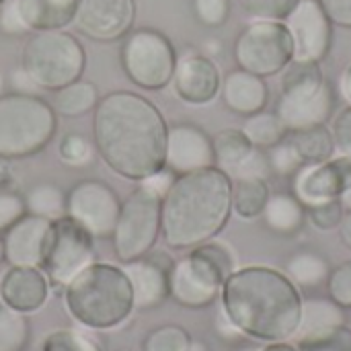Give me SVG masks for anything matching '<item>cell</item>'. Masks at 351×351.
<instances>
[{
  "instance_id": "1",
  "label": "cell",
  "mask_w": 351,
  "mask_h": 351,
  "mask_svg": "<svg viewBox=\"0 0 351 351\" xmlns=\"http://www.w3.org/2000/svg\"><path fill=\"white\" fill-rule=\"evenodd\" d=\"M93 111L95 146L111 171L130 181L165 171L169 125L150 99L115 90L99 99Z\"/></svg>"
},
{
  "instance_id": "2",
  "label": "cell",
  "mask_w": 351,
  "mask_h": 351,
  "mask_svg": "<svg viewBox=\"0 0 351 351\" xmlns=\"http://www.w3.org/2000/svg\"><path fill=\"white\" fill-rule=\"evenodd\" d=\"M222 313L247 337L290 341L300 325L302 294L282 271L265 265L237 269L222 286Z\"/></svg>"
},
{
  "instance_id": "3",
  "label": "cell",
  "mask_w": 351,
  "mask_h": 351,
  "mask_svg": "<svg viewBox=\"0 0 351 351\" xmlns=\"http://www.w3.org/2000/svg\"><path fill=\"white\" fill-rule=\"evenodd\" d=\"M232 214V179L218 167L177 175L162 197L160 234L169 249L191 251L216 239Z\"/></svg>"
},
{
  "instance_id": "4",
  "label": "cell",
  "mask_w": 351,
  "mask_h": 351,
  "mask_svg": "<svg viewBox=\"0 0 351 351\" xmlns=\"http://www.w3.org/2000/svg\"><path fill=\"white\" fill-rule=\"evenodd\" d=\"M66 308L82 327L107 331L136 311L128 274L119 265L90 263L66 286Z\"/></svg>"
},
{
  "instance_id": "5",
  "label": "cell",
  "mask_w": 351,
  "mask_h": 351,
  "mask_svg": "<svg viewBox=\"0 0 351 351\" xmlns=\"http://www.w3.org/2000/svg\"><path fill=\"white\" fill-rule=\"evenodd\" d=\"M237 271V259L228 245L212 239L175 261L171 269V298L185 308L214 304L224 282Z\"/></svg>"
},
{
  "instance_id": "6",
  "label": "cell",
  "mask_w": 351,
  "mask_h": 351,
  "mask_svg": "<svg viewBox=\"0 0 351 351\" xmlns=\"http://www.w3.org/2000/svg\"><path fill=\"white\" fill-rule=\"evenodd\" d=\"M335 111V90L317 62L292 60L284 68L278 117L290 132L325 125Z\"/></svg>"
},
{
  "instance_id": "7",
  "label": "cell",
  "mask_w": 351,
  "mask_h": 351,
  "mask_svg": "<svg viewBox=\"0 0 351 351\" xmlns=\"http://www.w3.org/2000/svg\"><path fill=\"white\" fill-rule=\"evenodd\" d=\"M86 68L84 45L72 33L35 31L23 45L21 70L33 86L58 90L82 78Z\"/></svg>"
},
{
  "instance_id": "8",
  "label": "cell",
  "mask_w": 351,
  "mask_h": 351,
  "mask_svg": "<svg viewBox=\"0 0 351 351\" xmlns=\"http://www.w3.org/2000/svg\"><path fill=\"white\" fill-rule=\"evenodd\" d=\"M58 130L53 107L29 93L0 97V158H27L41 152Z\"/></svg>"
},
{
  "instance_id": "9",
  "label": "cell",
  "mask_w": 351,
  "mask_h": 351,
  "mask_svg": "<svg viewBox=\"0 0 351 351\" xmlns=\"http://www.w3.org/2000/svg\"><path fill=\"white\" fill-rule=\"evenodd\" d=\"M162 193L154 189L150 183L142 181L125 202H121L119 218L113 232L115 257L121 263H130L146 257L158 237H160V208Z\"/></svg>"
},
{
  "instance_id": "10",
  "label": "cell",
  "mask_w": 351,
  "mask_h": 351,
  "mask_svg": "<svg viewBox=\"0 0 351 351\" xmlns=\"http://www.w3.org/2000/svg\"><path fill=\"white\" fill-rule=\"evenodd\" d=\"M119 58L125 76L144 90L169 86L177 66V51L171 39L150 27L132 29L123 37Z\"/></svg>"
},
{
  "instance_id": "11",
  "label": "cell",
  "mask_w": 351,
  "mask_h": 351,
  "mask_svg": "<svg viewBox=\"0 0 351 351\" xmlns=\"http://www.w3.org/2000/svg\"><path fill=\"white\" fill-rule=\"evenodd\" d=\"M234 60L241 70L261 78L284 72L294 60V41L284 21L257 19L234 41Z\"/></svg>"
},
{
  "instance_id": "12",
  "label": "cell",
  "mask_w": 351,
  "mask_h": 351,
  "mask_svg": "<svg viewBox=\"0 0 351 351\" xmlns=\"http://www.w3.org/2000/svg\"><path fill=\"white\" fill-rule=\"evenodd\" d=\"M95 259V237L68 214L51 220L41 271L56 286H68Z\"/></svg>"
},
{
  "instance_id": "13",
  "label": "cell",
  "mask_w": 351,
  "mask_h": 351,
  "mask_svg": "<svg viewBox=\"0 0 351 351\" xmlns=\"http://www.w3.org/2000/svg\"><path fill=\"white\" fill-rule=\"evenodd\" d=\"M119 210V195L107 183L97 179L76 183L66 197V214L95 239L113 237Z\"/></svg>"
},
{
  "instance_id": "14",
  "label": "cell",
  "mask_w": 351,
  "mask_h": 351,
  "mask_svg": "<svg viewBox=\"0 0 351 351\" xmlns=\"http://www.w3.org/2000/svg\"><path fill=\"white\" fill-rule=\"evenodd\" d=\"M292 41L294 60L321 64L333 43V23L321 0H300L284 19Z\"/></svg>"
},
{
  "instance_id": "15",
  "label": "cell",
  "mask_w": 351,
  "mask_h": 351,
  "mask_svg": "<svg viewBox=\"0 0 351 351\" xmlns=\"http://www.w3.org/2000/svg\"><path fill=\"white\" fill-rule=\"evenodd\" d=\"M136 21V0H78L74 25L84 37L111 43L123 39Z\"/></svg>"
},
{
  "instance_id": "16",
  "label": "cell",
  "mask_w": 351,
  "mask_h": 351,
  "mask_svg": "<svg viewBox=\"0 0 351 351\" xmlns=\"http://www.w3.org/2000/svg\"><path fill=\"white\" fill-rule=\"evenodd\" d=\"M175 261L165 253H148L142 259L123 263L134 292V306L150 311L160 306L171 296V269Z\"/></svg>"
},
{
  "instance_id": "17",
  "label": "cell",
  "mask_w": 351,
  "mask_h": 351,
  "mask_svg": "<svg viewBox=\"0 0 351 351\" xmlns=\"http://www.w3.org/2000/svg\"><path fill=\"white\" fill-rule=\"evenodd\" d=\"M350 177V156H333L331 160H325V162L304 165L296 173L294 191H296V197L302 202V206L311 208L329 199H339Z\"/></svg>"
},
{
  "instance_id": "18",
  "label": "cell",
  "mask_w": 351,
  "mask_h": 351,
  "mask_svg": "<svg viewBox=\"0 0 351 351\" xmlns=\"http://www.w3.org/2000/svg\"><path fill=\"white\" fill-rule=\"evenodd\" d=\"M216 167L212 138L197 125L177 123L167 134V162L173 175H187L193 171Z\"/></svg>"
},
{
  "instance_id": "19",
  "label": "cell",
  "mask_w": 351,
  "mask_h": 351,
  "mask_svg": "<svg viewBox=\"0 0 351 351\" xmlns=\"http://www.w3.org/2000/svg\"><path fill=\"white\" fill-rule=\"evenodd\" d=\"M173 88L177 97L189 105H208L220 95L222 78L220 70L210 56L185 53L177 58Z\"/></svg>"
},
{
  "instance_id": "20",
  "label": "cell",
  "mask_w": 351,
  "mask_h": 351,
  "mask_svg": "<svg viewBox=\"0 0 351 351\" xmlns=\"http://www.w3.org/2000/svg\"><path fill=\"white\" fill-rule=\"evenodd\" d=\"M51 220L25 214L4 232V261L12 267H39L43 263Z\"/></svg>"
},
{
  "instance_id": "21",
  "label": "cell",
  "mask_w": 351,
  "mask_h": 351,
  "mask_svg": "<svg viewBox=\"0 0 351 351\" xmlns=\"http://www.w3.org/2000/svg\"><path fill=\"white\" fill-rule=\"evenodd\" d=\"M49 292V280L39 267H12L0 282V296L4 306L23 315L39 311Z\"/></svg>"
},
{
  "instance_id": "22",
  "label": "cell",
  "mask_w": 351,
  "mask_h": 351,
  "mask_svg": "<svg viewBox=\"0 0 351 351\" xmlns=\"http://www.w3.org/2000/svg\"><path fill=\"white\" fill-rule=\"evenodd\" d=\"M346 327V311L331 298H302V317L296 335V346L308 348L333 337Z\"/></svg>"
},
{
  "instance_id": "23",
  "label": "cell",
  "mask_w": 351,
  "mask_h": 351,
  "mask_svg": "<svg viewBox=\"0 0 351 351\" xmlns=\"http://www.w3.org/2000/svg\"><path fill=\"white\" fill-rule=\"evenodd\" d=\"M224 105L239 115H253L265 109L269 90L261 76L247 70H232L226 74L220 86Z\"/></svg>"
},
{
  "instance_id": "24",
  "label": "cell",
  "mask_w": 351,
  "mask_h": 351,
  "mask_svg": "<svg viewBox=\"0 0 351 351\" xmlns=\"http://www.w3.org/2000/svg\"><path fill=\"white\" fill-rule=\"evenodd\" d=\"M27 31H60L74 23L78 0H12Z\"/></svg>"
},
{
  "instance_id": "25",
  "label": "cell",
  "mask_w": 351,
  "mask_h": 351,
  "mask_svg": "<svg viewBox=\"0 0 351 351\" xmlns=\"http://www.w3.org/2000/svg\"><path fill=\"white\" fill-rule=\"evenodd\" d=\"M265 226L280 234V237H292L296 234L304 222H306V208L296 195L290 193H274L269 195L265 210H263Z\"/></svg>"
},
{
  "instance_id": "26",
  "label": "cell",
  "mask_w": 351,
  "mask_h": 351,
  "mask_svg": "<svg viewBox=\"0 0 351 351\" xmlns=\"http://www.w3.org/2000/svg\"><path fill=\"white\" fill-rule=\"evenodd\" d=\"M212 146H214L216 167L220 171H224L230 179L249 160V156L257 150L253 146V142L247 138V134L237 128H226V130L218 132L212 138Z\"/></svg>"
},
{
  "instance_id": "27",
  "label": "cell",
  "mask_w": 351,
  "mask_h": 351,
  "mask_svg": "<svg viewBox=\"0 0 351 351\" xmlns=\"http://www.w3.org/2000/svg\"><path fill=\"white\" fill-rule=\"evenodd\" d=\"M267 179L239 177L232 179V212L243 220H253L263 214L269 199Z\"/></svg>"
},
{
  "instance_id": "28",
  "label": "cell",
  "mask_w": 351,
  "mask_h": 351,
  "mask_svg": "<svg viewBox=\"0 0 351 351\" xmlns=\"http://www.w3.org/2000/svg\"><path fill=\"white\" fill-rule=\"evenodd\" d=\"M99 103V90L88 80H76L72 84H66L58 90H53L51 107L62 117H78L88 111H93Z\"/></svg>"
},
{
  "instance_id": "29",
  "label": "cell",
  "mask_w": 351,
  "mask_h": 351,
  "mask_svg": "<svg viewBox=\"0 0 351 351\" xmlns=\"http://www.w3.org/2000/svg\"><path fill=\"white\" fill-rule=\"evenodd\" d=\"M288 138L296 146V150L300 152L304 165L325 162V160H331L337 154L335 152L333 134L327 128V123L325 125H313V128H304V130L290 132Z\"/></svg>"
},
{
  "instance_id": "30",
  "label": "cell",
  "mask_w": 351,
  "mask_h": 351,
  "mask_svg": "<svg viewBox=\"0 0 351 351\" xmlns=\"http://www.w3.org/2000/svg\"><path fill=\"white\" fill-rule=\"evenodd\" d=\"M329 263L325 257L313 251H300L286 263V276L298 288H317L329 278Z\"/></svg>"
},
{
  "instance_id": "31",
  "label": "cell",
  "mask_w": 351,
  "mask_h": 351,
  "mask_svg": "<svg viewBox=\"0 0 351 351\" xmlns=\"http://www.w3.org/2000/svg\"><path fill=\"white\" fill-rule=\"evenodd\" d=\"M243 132L259 150H267L288 136V130L284 128L278 113H269V111H259L249 115L243 125Z\"/></svg>"
},
{
  "instance_id": "32",
  "label": "cell",
  "mask_w": 351,
  "mask_h": 351,
  "mask_svg": "<svg viewBox=\"0 0 351 351\" xmlns=\"http://www.w3.org/2000/svg\"><path fill=\"white\" fill-rule=\"evenodd\" d=\"M25 206H27V214L39 216L45 220H58L66 216V195L60 187L51 183H41L33 187L27 193Z\"/></svg>"
},
{
  "instance_id": "33",
  "label": "cell",
  "mask_w": 351,
  "mask_h": 351,
  "mask_svg": "<svg viewBox=\"0 0 351 351\" xmlns=\"http://www.w3.org/2000/svg\"><path fill=\"white\" fill-rule=\"evenodd\" d=\"M29 319L8 306H0V351H23L29 341Z\"/></svg>"
},
{
  "instance_id": "34",
  "label": "cell",
  "mask_w": 351,
  "mask_h": 351,
  "mask_svg": "<svg viewBox=\"0 0 351 351\" xmlns=\"http://www.w3.org/2000/svg\"><path fill=\"white\" fill-rule=\"evenodd\" d=\"M191 341H193L191 335L183 327L162 325L144 337L142 351H187Z\"/></svg>"
},
{
  "instance_id": "35",
  "label": "cell",
  "mask_w": 351,
  "mask_h": 351,
  "mask_svg": "<svg viewBox=\"0 0 351 351\" xmlns=\"http://www.w3.org/2000/svg\"><path fill=\"white\" fill-rule=\"evenodd\" d=\"M265 152H267V158H269L271 173H276L280 177H292L304 167V160H302L300 152L296 150V146L290 142L288 136L282 142H278L276 146L267 148Z\"/></svg>"
},
{
  "instance_id": "36",
  "label": "cell",
  "mask_w": 351,
  "mask_h": 351,
  "mask_svg": "<svg viewBox=\"0 0 351 351\" xmlns=\"http://www.w3.org/2000/svg\"><path fill=\"white\" fill-rule=\"evenodd\" d=\"M43 351H103L95 339L72 329H58L43 341Z\"/></svg>"
},
{
  "instance_id": "37",
  "label": "cell",
  "mask_w": 351,
  "mask_h": 351,
  "mask_svg": "<svg viewBox=\"0 0 351 351\" xmlns=\"http://www.w3.org/2000/svg\"><path fill=\"white\" fill-rule=\"evenodd\" d=\"M327 290H329V298L337 302L343 311L351 308V259L329 271Z\"/></svg>"
},
{
  "instance_id": "38",
  "label": "cell",
  "mask_w": 351,
  "mask_h": 351,
  "mask_svg": "<svg viewBox=\"0 0 351 351\" xmlns=\"http://www.w3.org/2000/svg\"><path fill=\"white\" fill-rule=\"evenodd\" d=\"M343 214H346V208L341 206L339 199H329V202L306 208V218L319 230H335V228H339V224L343 220Z\"/></svg>"
},
{
  "instance_id": "39",
  "label": "cell",
  "mask_w": 351,
  "mask_h": 351,
  "mask_svg": "<svg viewBox=\"0 0 351 351\" xmlns=\"http://www.w3.org/2000/svg\"><path fill=\"white\" fill-rule=\"evenodd\" d=\"M255 19L284 21L300 0H237Z\"/></svg>"
},
{
  "instance_id": "40",
  "label": "cell",
  "mask_w": 351,
  "mask_h": 351,
  "mask_svg": "<svg viewBox=\"0 0 351 351\" xmlns=\"http://www.w3.org/2000/svg\"><path fill=\"white\" fill-rule=\"evenodd\" d=\"M193 12L206 27H222L230 14V0H193Z\"/></svg>"
},
{
  "instance_id": "41",
  "label": "cell",
  "mask_w": 351,
  "mask_h": 351,
  "mask_svg": "<svg viewBox=\"0 0 351 351\" xmlns=\"http://www.w3.org/2000/svg\"><path fill=\"white\" fill-rule=\"evenodd\" d=\"M331 134L335 142V152H339V156L351 158V105L337 111V115L333 117Z\"/></svg>"
},
{
  "instance_id": "42",
  "label": "cell",
  "mask_w": 351,
  "mask_h": 351,
  "mask_svg": "<svg viewBox=\"0 0 351 351\" xmlns=\"http://www.w3.org/2000/svg\"><path fill=\"white\" fill-rule=\"evenodd\" d=\"M25 214H27V206L21 195L8 191L0 193V234L6 232L12 224H16Z\"/></svg>"
},
{
  "instance_id": "43",
  "label": "cell",
  "mask_w": 351,
  "mask_h": 351,
  "mask_svg": "<svg viewBox=\"0 0 351 351\" xmlns=\"http://www.w3.org/2000/svg\"><path fill=\"white\" fill-rule=\"evenodd\" d=\"M90 156V146L88 142L78 136V134H70L60 142V158L68 165H82L86 162Z\"/></svg>"
},
{
  "instance_id": "44",
  "label": "cell",
  "mask_w": 351,
  "mask_h": 351,
  "mask_svg": "<svg viewBox=\"0 0 351 351\" xmlns=\"http://www.w3.org/2000/svg\"><path fill=\"white\" fill-rule=\"evenodd\" d=\"M331 23L351 29V0H321Z\"/></svg>"
},
{
  "instance_id": "45",
  "label": "cell",
  "mask_w": 351,
  "mask_h": 351,
  "mask_svg": "<svg viewBox=\"0 0 351 351\" xmlns=\"http://www.w3.org/2000/svg\"><path fill=\"white\" fill-rule=\"evenodd\" d=\"M300 351H351V331L343 327L333 337H329V339H325L321 343L302 348Z\"/></svg>"
},
{
  "instance_id": "46",
  "label": "cell",
  "mask_w": 351,
  "mask_h": 351,
  "mask_svg": "<svg viewBox=\"0 0 351 351\" xmlns=\"http://www.w3.org/2000/svg\"><path fill=\"white\" fill-rule=\"evenodd\" d=\"M0 29L4 33H10V35H16V33H25V25L21 23L19 14H16V8H14V2H6L2 8H0Z\"/></svg>"
},
{
  "instance_id": "47",
  "label": "cell",
  "mask_w": 351,
  "mask_h": 351,
  "mask_svg": "<svg viewBox=\"0 0 351 351\" xmlns=\"http://www.w3.org/2000/svg\"><path fill=\"white\" fill-rule=\"evenodd\" d=\"M339 237H341V243L351 251V212L343 214V220L339 224Z\"/></svg>"
},
{
  "instance_id": "48",
  "label": "cell",
  "mask_w": 351,
  "mask_h": 351,
  "mask_svg": "<svg viewBox=\"0 0 351 351\" xmlns=\"http://www.w3.org/2000/svg\"><path fill=\"white\" fill-rule=\"evenodd\" d=\"M339 93H341V97L351 105V64L343 70V74L339 78Z\"/></svg>"
},
{
  "instance_id": "49",
  "label": "cell",
  "mask_w": 351,
  "mask_h": 351,
  "mask_svg": "<svg viewBox=\"0 0 351 351\" xmlns=\"http://www.w3.org/2000/svg\"><path fill=\"white\" fill-rule=\"evenodd\" d=\"M259 351H300V348L290 341H271V343L263 346Z\"/></svg>"
},
{
  "instance_id": "50",
  "label": "cell",
  "mask_w": 351,
  "mask_h": 351,
  "mask_svg": "<svg viewBox=\"0 0 351 351\" xmlns=\"http://www.w3.org/2000/svg\"><path fill=\"white\" fill-rule=\"evenodd\" d=\"M339 202L346 208V212H351V177L348 179V183H346V187H343V191L339 195Z\"/></svg>"
},
{
  "instance_id": "51",
  "label": "cell",
  "mask_w": 351,
  "mask_h": 351,
  "mask_svg": "<svg viewBox=\"0 0 351 351\" xmlns=\"http://www.w3.org/2000/svg\"><path fill=\"white\" fill-rule=\"evenodd\" d=\"M187 351H208V348H206L202 341H191V346H189V350Z\"/></svg>"
},
{
  "instance_id": "52",
  "label": "cell",
  "mask_w": 351,
  "mask_h": 351,
  "mask_svg": "<svg viewBox=\"0 0 351 351\" xmlns=\"http://www.w3.org/2000/svg\"><path fill=\"white\" fill-rule=\"evenodd\" d=\"M4 261V239L0 237V263Z\"/></svg>"
},
{
  "instance_id": "53",
  "label": "cell",
  "mask_w": 351,
  "mask_h": 351,
  "mask_svg": "<svg viewBox=\"0 0 351 351\" xmlns=\"http://www.w3.org/2000/svg\"><path fill=\"white\" fill-rule=\"evenodd\" d=\"M6 2H8V0H0V8H2V6H4Z\"/></svg>"
},
{
  "instance_id": "54",
  "label": "cell",
  "mask_w": 351,
  "mask_h": 351,
  "mask_svg": "<svg viewBox=\"0 0 351 351\" xmlns=\"http://www.w3.org/2000/svg\"><path fill=\"white\" fill-rule=\"evenodd\" d=\"M245 351H259V350H245Z\"/></svg>"
},
{
  "instance_id": "55",
  "label": "cell",
  "mask_w": 351,
  "mask_h": 351,
  "mask_svg": "<svg viewBox=\"0 0 351 351\" xmlns=\"http://www.w3.org/2000/svg\"><path fill=\"white\" fill-rule=\"evenodd\" d=\"M117 351H130V350H117Z\"/></svg>"
}]
</instances>
